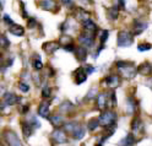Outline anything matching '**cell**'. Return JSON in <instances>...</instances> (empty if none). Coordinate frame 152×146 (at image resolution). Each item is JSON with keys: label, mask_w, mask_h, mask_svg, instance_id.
<instances>
[{"label": "cell", "mask_w": 152, "mask_h": 146, "mask_svg": "<svg viewBox=\"0 0 152 146\" xmlns=\"http://www.w3.org/2000/svg\"><path fill=\"white\" fill-rule=\"evenodd\" d=\"M117 67L121 71L123 76L125 79H134L137 74V67L135 66V64L132 62H128V60H119L115 63Z\"/></svg>", "instance_id": "obj_1"}, {"label": "cell", "mask_w": 152, "mask_h": 146, "mask_svg": "<svg viewBox=\"0 0 152 146\" xmlns=\"http://www.w3.org/2000/svg\"><path fill=\"white\" fill-rule=\"evenodd\" d=\"M64 131L71 134V136L75 140H81L85 138L86 130L85 128L77 122H71V123H66L64 124Z\"/></svg>", "instance_id": "obj_2"}, {"label": "cell", "mask_w": 152, "mask_h": 146, "mask_svg": "<svg viewBox=\"0 0 152 146\" xmlns=\"http://www.w3.org/2000/svg\"><path fill=\"white\" fill-rule=\"evenodd\" d=\"M118 115L117 113L112 111V109H106V111H102V113L98 117V120H99V125H102L104 129L106 128H110V126H115V122H117Z\"/></svg>", "instance_id": "obj_3"}, {"label": "cell", "mask_w": 152, "mask_h": 146, "mask_svg": "<svg viewBox=\"0 0 152 146\" xmlns=\"http://www.w3.org/2000/svg\"><path fill=\"white\" fill-rule=\"evenodd\" d=\"M118 47H130L134 43V36L130 31H120L118 33Z\"/></svg>", "instance_id": "obj_4"}, {"label": "cell", "mask_w": 152, "mask_h": 146, "mask_svg": "<svg viewBox=\"0 0 152 146\" xmlns=\"http://www.w3.org/2000/svg\"><path fill=\"white\" fill-rule=\"evenodd\" d=\"M103 82L107 85V87L114 90L120 85V77H119L118 74H109V75H107L106 77H104Z\"/></svg>", "instance_id": "obj_5"}, {"label": "cell", "mask_w": 152, "mask_h": 146, "mask_svg": "<svg viewBox=\"0 0 152 146\" xmlns=\"http://www.w3.org/2000/svg\"><path fill=\"white\" fill-rule=\"evenodd\" d=\"M79 42L82 47L85 48H92L94 45V37L92 33H88V32H85V33H81L79 36Z\"/></svg>", "instance_id": "obj_6"}, {"label": "cell", "mask_w": 152, "mask_h": 146, "mask_svg": "<svg viewBox=\"0 0 152 146\" xmlns=\"http://www.w3.org/2000/svg\"><path fill=\"white\" fill-rule=\"evenodd\" d=\"M52 140L55 144L61 145V144L68 142V136H66V133L63 129H55L53 131V134H52Z\"/></svg>", "instance_id": "obj_7"}, {"label": "cell", "mask_w": 152, "mask_h": 146, "mask_svg": "<svg viewBox=\"0 0 152 146\" xmlns=\"http://www.w3.org/2000/svg\"><path fill=\"white\" fill-rule=\"evenodd\" d=\"M146 28H147V22L136 18V20H134V22H132V32L131 33H132V36H139L144 32Z\"/></svg>", "instance_id": "obj_8"}, {"label": "cell", "mask_w": 152, "mask_h": 146, "mask_svg": "<svg viewBox=\"0 0 152 146\" xmlns=\"http://www.w3.org/2000/svg\"><path fill=\"white\" fill-rule=\"evenodd\" d=\"M109 104V95L107 92H101L97 95V108L101 111H106Z\"/></svg>", "instance_id": "obj_9"}, {"label": "cell", "mask_w": 152, "mask_h": 146, "mask_svg": "<svg viewBox=\"0 0 152 146\" xmlns=\"http://www.w3.org/2000/svg\"><path fill=\"white\" fill-rule=\"evenodd\" d=\"M131 130H132V134L134 135H137V134H142L144 133V122L140 117H135L134 119L131 122Z\"/></svg>", "instance_id": "obj_10"}, {"label": "cell", "mask_w": 152, "mask_h": 146, "mask_svg": "<svg viewBox=\"0 0 152 146\" xmlns=\"http://www.w3.org/2000/svg\"><path fill=\"white\" fill-rule=\"evenodd\" d=\"M60 43L59 42H54V41H50V42H45L43 45H42V49L48 54V55H52L54 54L56 51L60 48Z\"/></svg>", "instance_id": "obj_11"}, {"label": "cell", "mask_w": 152, "mask_h": 146, "mask_svg": "<svg viewBox=\"0 0 152 146\" xmlns=\"http://www.w3.org/2000/svg\"><path fill=\"white\" fill-rule=\"evenodd\" d=\"M5 139L10 146H22L21 140L18 139V136L14 131H10V130L5 131Z\"/></svg>", "instance_id": "obj_12"}, {"label": "cell", "mask_w": 152, "mask_h": 146, "mask_svg": "<svg viewBox=\"0 0 152 146\" xmlns=\"http://www.w3.org/2000/svg\"><path fill=\"white\" fill-rule=\"evenodd\" d=\"M74 79H75L76 85H81L82 82H85V81L87 80V74L85 73L83 66L77 67V69L74 71Z\"/></svg>", "instance_id": "obj_13"}, {"label": "cell", "mask_w": 152, "mask_h": 146, "mask_svg": "<svg viewBox=\"0 0 152 146\" xmlns=\"http://www.w3.org/2000/svg\"><path fill=\"white\" fill-rule=\"evenodd\" d=\"M38 115L43 117V118H48L49 113H50V103L48 101H42L38 106V111H37Z\"/></svg>", "instance_id": "obj_14"}, {"label": "cell", "mask_w": 152, "mask_h": 146, "mask_svg": "<svg viewBox=\"0 0 152 146\" xmlns=\"http://www.w3.org/2000/svg\"><path fill=\"white\" fill-rule=\"evenodd\" d=\"M48 119L55 126V129H60L61 126H64V124H65L64 123V117L61 114H59V113H54V114L49 115Z\"/></svg>", "instance_id": "obj_15"}, {"label": "cell", "mask_w": 152, "mask_h": 146, "mask_svg": "<svg viewBox=\"0 0 152 146\" xmlns=\"http://www.w3.org/2000/svg\"><path fill=\"white\" fill-rule=\"evenodd\" d=\"M74 53H75V58L77 59L79 62H85L87 59V55H88V52H87V49L85 47H82V45H77V47H75V51H74Z\"/></svg>", "instance_id": "obj_16"}, {"label": "cell", "mask_w": 152, "mask_h": 146, "mask_svg": "<svg viewBox=\"0 0 152 146\" xmlns=\"http://www.w3.org/2000/svg\"><path fill=\"white\" fill-rule=\"evenodd\" d=\"M136 138H135V135L134 134H131V133H129V134H126L124 138H123L119 142H118V145L119 146H134L135 144H136Z\"/></svg>", "instance_id": "obj_17"}, {"label": "cell", "mask_w": 152, "mask_h": 146, "mask_svg": "<svg viewBox=\"0 0 152 146\" xmlns=\"http://www.w3.org/2000/svg\"><path fill=\"white\" fill-rule=\"evenodd\" d=\"M75 17H76V20H79L80 22H85V21L90 20V12H87L82 7H77L75 10Z\"/></svg>", "instance_id": "obj_18"}, {"label": "cell", "mask_w": 152, "mask_h": 146, "mask_svg": "<svg viewBox=\"0 0 152 146\" xmlns=\"http://www.w3.org/2000/svg\"><path fill=\"white\" fill-rule=\"evenodd\" d=\"M137 73L142 76H150L152 74V65L148 62L142 63L141 65H139L137 67Z\"/></svg>", "instance_id": "obj_19"}, {"label": "cell", "mask_w": 152, "mask_h": 146, "mask_svg": "<svg viewBox=\"0 0 152 146\" xmlns=\"http://www.w3.org/2000/svg\"><path fill=\"white\" fill-rule=\"evenodd\" d=\"M1 100L4 101V103L6 106H14V104H16L18 101H20V98H18V97L15 93H11V92L5 93Z\"/></svg>", "instance_id": "obj_20"}, {"label": "cell", "mask_w": 152, "mask_h": 146, "mask_svg": "<svg viewBox=\"0 0 152 146\" xmlns=\"http://www.w3.org/2000/svg\"><path fill=\"white\" fill-rule=\"evenodd\" d=\"M137 109V101L134 97H128L126 98V112L128 114H134Z\"/></svg>", "instance_id": "obj_21"}, {"label": "cell", "mask_w": 152, "mask_h": 146, "mask_svg": "<svg viewBox=\"0 0 152 146\" xmlns=\"http://www.w3.org/2000/svg\"><path fill=\"white\" fill-rule=\"evenodd\" d=\"M82 27H83V30L86 32H88V33H93V32L97 31V25H96L94 21H92L91 18L87 20V21L82 22Z\"/></svg>", "instance_id": "obj_22"}, {"label": "cell", "mask_w": 152, "mask_h": 146, "mask_svg": "<svg viewBox=\"0 0 152 146\" xmlns=\"http://www.w3.org/2000/svg\"><path fill=\"white\" fill-rule=\"evenodd\" d=\"M9 32H10L11 34H14V36H16V37H22L25 34V28L20 25L14 23L12 26H10V28H9Z\"/></svg>", "instance_id": "obj_23"}, {"label": "cell", "mask_w": 152, "mask_h": 146, "mask_svg": "<svg viewBox=\"0 0 152 146\" xmlns=\"http://www.w3.org/2000/svg\"><path fill=\"white\" fill-rule=\"evenodd\" d=\"M119 11H120V10L118 9L117 5H113V6L108 7V9H107V16H108V18H109V20H112V21L117 20L118 16H119Z\"/></svg>", "instance_id": "obj_24"}, {"label": "cell", "mask_w": 152, "mask_h": 146, "mask_svg": "<svg viewBox=\"0 0 152 146\" xmlns=\"http://www.w3.org/2000/svg\"><path fill=\"white\" fill-rule=\"evenodd\" d=\"M21 128H22V133H23V136L26 139H28L30 136L33 134V128L28 124V122H22L21 124Z\"/></svg>", "instance_id": "obj_25"}, {"label": "cell", "mask_w": 152, "mask_h": 146, "mask_svg": "<svg viewBox=\"0 0 152 146\" xmlns=\"http://www.w3.org/2000/svg\"><path fill=\"white\" fill-rule=\"evenodd\" d=\"M33 60H32V65H33V69L37 70V71H39L43 69V62L41 59V56L39 54H33Z\"/></svg>", "instance_id": "obj_26"}, {"label": "cell", "mask_w": 152, "mask_h": 146, "mask_svg": "<svg viewBox=\"0 0 152 146\" xmlns=\"http://www.w3.org/2000/svg\"><path fill=\"white\" fill-rule=\"evenodd\" d=\"M99 126V120H98V118H91L90 120H88V123H87V129L90 130V131H94Z\"/></svg>", "instance_id": "obj_27"}, {"label": "cell", "mask_w": 152, "mask_h": 146, "mask_svg": "<svg viewBox=\"0 0 152 146\" xmlns=\"http://www.w3.org/2000/svg\"><path fill=\"white\" fill-rule=\"evenodd\" d=\"M50 96H52V89H50L48 85H45L43 89H42V97H43V100L47 101Z\"/></svg>", "instance_id": "obj_28"}, {"label": "cell", "mask_w": 152, "mask_h": 146, "mask_svg": "<svg viewBox=\"0 0 152 146\" xmlns=\"http://www.w3.org/2000/svg\"><path fill=\"white\" fill-rule=\"evenodd\" d=\"M72 108H74V104L70 103V102H68V101L60 104V111H61V112H65V113H68V112L71 111Z\"/></svg>", "instance_id": "obj_29"}, {"label": "cell", "mask_w": 152, "mask_h": 146, "mask_svg": "<svg viewBox=\"0 0 152 146\" xmlns=\"http://www.w3.org/2000/svg\"><path fill=\"white\" fill-rule=\"evenodd\" d=\"M41 5H42V9H44V10H53L55 4H54V1L47 0V1H41Z\"/></svg>", "instance_id": "obj_30"}, {"label": "cell", "mask_w": 152, "mask_h": 146, "mask_svg": "<svg viewBox=\"0 0 152 146\" xmlns=\"http://www.w3.org/2000/svg\"><path fill=\"white\" fill-rule=\"evenodd\" d=\"M28 124H30L33 129H34V128H36V129L41 128V123H39V120L36 118V117H31V118H30V122H28Z\"/></svg>", "instance_id": "obj_31"}, {"label": "cell", "mask_w": 152, "mask_h": 146, "mask_svg": "<svg viewBox=\"0 0 152 146\" xmlns=\"http://www.w3.org/2000/svg\"><path fill=\"white\" fill-rule=\"evenodd\" d=\"M152 48V45L150 43H140L137 45V51L139 52H146V51H150Z\"/></svg>", "instance_id": "obj_32"}, {"label": "cell", "mask_w": 152, "mask_h": 146, "mask_svg": "<svg viewBox=\"0 0 152 146\" xmlns=\"http://www.w3.org/2000/svg\"><path fill=\"white\" fill-rule=\"evenodd\" d=\"M9 45H10V42H9V40L6 38V36L1 34V37H0V47H3V48H9Z\"/></svg>", "instance_id": "obj_33"}, {"label": "cell", "mask_w": 152, "mask_h": 146, "mask_svg": "<svg viewBox=\"0 0 152 146\" xmlns=\"http://www.w3.org/2000/svg\"><path fill=\"white\" fill-rule=\"evenodd\" d=\"M108 36H109V32H108L107 30L102 31L101 37H99V42H101V44H104V43L107 42V40H108Z\"/></svg>", "instance_id": "obj_34"}, {"label": "cell", "mask_w": 152, "mask_h": 146, "mask_svg": "<svg viewBox=\"0 0 152 146\" xmlns=\"http://www.w3.org/2000/svg\"><path fill=\"white\" fill-rule=\"evenodd\" d=\"M109 104L112 107H115L117 106V96H115V92L112 91L109 93Z\"/></svg>", "instance_id": "obj_35"}, {"label": "cell", "mask_w": 152, "mask_h": 146, "mask_svg": "<svg viewBox=\"0 0 152 146\" xmlns=\"http://www.w3.org/2000/svg\"><path fill=\"white\" fill-rule=\"evenodd\" d=\"M18 89H20L23 93H26V92L30 91V85H28L27 82H20L18 84Z\"/></svg>", "instance_id": "obj_36"}, {"label": "cell", "mask_w": 152, "mask_h": 146, "mask_svg": "<svg viewBox=\"0 0 152 146\" xmlns=\"http://www.w3.org/2000/svg\"><path fill=\"white\" fill-rule=\"evenodd\" d=\"M83 69H85V73H86L87 75H91L92 73H94L96 71V67H93V66H91L90 64H86L83 66Z\"/></svg>", "instance_id": "obj_37"}, {"label": "cell", "mask_w": 152, "mask_h": 146, "mask_svg": "<svg viewBox=\"0 0 152 146\" xmlns=\"http://www.w3.org/2000/svg\"><path fill=\"white\" fill-rule=\"evenodd\" d=\"M36 25H37L36 18H33V17L28 18V21H27V26H28V28H34V27H36Z\"/></svg>", "instance_id": "obj_38"}, {"label": "cell", "mask_w": 152, "mask_h": 146, "mask_svg": "<svg viewBox=\"0 0 152 146\" xmlns=\"http://www.w3.org/2000/svg\"><path fill=\"white\" fill-rule=\"evenodd\" d=\"M63 48H64L66 52H74V51H75V44H74V43H70V44L63 45Z\"/></svg>", "instance_id": "obj_39"}, {"label": "cell", "mask_w": 152, "mask_h": 146, "mask_svg": "<svg viewBox=\"0 0 152 146\" xmlns=\"http://www.w3.org/2000/svg\"><path fill=\"white\" fill-rule=\"evenodd\" d=\"M4 21H5V23H7V25H10V26H12L14 25V21L10 18V16H9L7 14H5L4 15Z\"/></svg>", "instance_id": "obj_40"}, {"label": "cell", "mask_w": 152, "mask_h": 146, "mask_svg": "<svg viewBox=\"0 0 152 146\" xmlns=\"http://www.w3.org/2000/svg\"><path fill=\"white\" fill-rule=\"evenodd\" d=\"M94 93H96V89H94V87H92V89L88 91V93H87V98L88 100H91V98H93V97L94 96H96V95H94Z\"/></svg>", "instance_id": "obj_41"}, {"label": "cell", "mask_w": 152, "mask_h": 146, "mask_svg": "<svg viewBox=\"0 0 152 146\" xmlns=\"http://www.w3.org/2000/svg\"><path fill=\"white\" fill-rule=\"evenodd\" d=\"M33 80H34V82L39 86L41 85V75H38V74H36V76H33Z\"/></svg>", "instance_id": "obj_42"}, {"label": "cell", "mask_w": 152, "mask_h": 146, "mask_svg": "<svg viewBox=\"0 0 152 146\" xmlns=\"http://www.w3.org/2000/svg\"><path fill=\"white\" fill-rule=\"evenodd\" d=\"M63 5H66V7H69V9H74L75 4L72 1H63Z\"/></svg>", "instance_id": "obj_43"}, {"label": "cell", "mask_w": 152, "mask_h": 146, "mask_svg": "<svg viewBox=\"0 0 152 146\" xmlns=\"http://www.w3.org/2000/svg\"><path fill=\"white\" fill-rule=\"evenodd\" d=\"M21 10H22V17H25V18H28V14H27V11L25 10V6H23V3H21Z\"/></svg>", "instance_id": "obj_44"}, {"label": "cell", "mask_w": 152, "mask_h": 146, "mask_svg": "<svg viewBox=\"0 0 152 146\" xmlns=\"http://www.w3.org/2000/svg\"><path fill=\"white\" fill-rule=\"evenodd\" d=\"M28 109H30V104H25V106L22 107V109H21V113H22V114H26V113L28 112Z\"/></svg>", "instance_id": "obj_45"}, {"label": "cell", "mask_w": 152, "mask_h": 146, "mask_svg": "<svg viewBox=\"0 0 152 146\" xmlns=\"http://www.w3.org/2000/svg\"><path fill=\"white\" fill-rule=\"evenodd\" d=\"M146 86H147V87H150V89L152 90V76H151V77H148V79L146 80Z\"/></svg>", "instance_id": "obj_46"}, {"label": "cell", "mask_w": 152, "mask_h": 146, "mask_svg": "<svg viewBox=\"0 0 152 146\" xmlns=\"http://www.w3.org/2000/svg\"><path fill=\"white\" fill-rule=\"evenodd\" d=\"M117 5H120V6L118 7L119 10H123V9L125 7V3H124V1H117Z\"/></svg>", "instance_id": "obj_47"}, {"label": "cell", "mask_w": 152, "mask_h": 146, "mask_svg": "<svg viewBox=\"0 0 152 146\" xmlns=\"http://www.w3.org/2000/svg\"><path fill=\"white\" fill-rule=\"evenodd\" d=\"M0 10H3V1H0Z\"/></svg>", "instance_id": "obj_48"}, {"label": "cell", "mask_w": 152, "mask_h": 146, "mask_svg": "<svg viewBox=\"0 0 152 146\" xmlns=\"http://www.w3.org/2000/svg\"><path fill=\"white\" fill-rule=\"evenodd\" d=\"M96 146H103V145H102V144H99V142H98V144H97V145H96Z\"/></svg>", "instance_id": "obj_49"}, {"label": "cell", "mask_w": 152, "mask_h": 146, "mask_svg": "<svg viewBox=\"0 0 152 146\" xmlns=\"http://www.w3.org/2000/svg\"><path fill=\"white\" fill-rule=\"evenodd\" d=\"M0 37H1V34H0Z\"/></svg>", "instance_id": "obj_50"}, {"label": "cell", "mask_w": 152, "mask_h": 146, "mask_svg": "<svg viewBox=\"0 0 152 146\" xmlns=\"http://www.w3.org/2000/svg\"><path fill=\"white\" fill-rule=\"evenodd\" d=\"M0 146H3V145H0Z\"/></svg>", "instance_id": "obj_51"}]
</instances>
